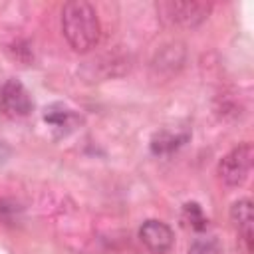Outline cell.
I'll return each instance as SVG.
<instances>
[{"instance_id":"6da1fadb","label":"cell","mask_w":254,"mask_h":254,"mask_svg":"<svg viewBox=\"0 0 254 254\" xmlns=\"http://www.w3.org/2000/svg\"><path fill=\"white\" fill-rule=\"evenodd\" d=\"M62 32L75 52H89L101 36L95 8L85 0H71L62 8Z\"/></svg>"},{"instance_id":"7a4b0ae2","label":"cell","mask_w":254,"mask_h":254,"mask_svg":"<svg viewBox=\"0 0 254 254\" xmlns=\"http://www.w3.org/2000/svg\"><path fill=\"white\" fill-rule=\"evenodd\" d=\"M212 10L210 2H198V0H169V2H159L157 12L159 16L171 24V26H181V28H194L200 22L208 18Z\"/></svg>"},{"instance_id":"3957f363","label":"cell","mask_w":254,"mask_h":254,"mask_svg":"<svg viewBox=\"0 0 254 254\" xmlns=\"http://www.w3.org/2000/svg\"><path fill=\"white\" fill-rule=\"evenodd\" d=\"M252 163H254V147L252 143H242L220 159L216 169L218 179L228 187H240L248 179Z\"/></svg>"},{"instance_id":"277c9868","label":"cell","mask_w":254,"mask_h":254,"mask_svg":"<svg viewBox=\"0 0 254 254\" xmlns=\"http://www.w3.org/2000/svg\"><path fill=\"white\" fill-rule=\"evenodd\" d=\"M34 109L30 91L18 81L8 79L0 89V111L8 117H26Z\"/></svg>"},{"instance_id":"5b68a950","label":"cell","mask_w":254,"mask_h":254,"mask_svg":"<svg viewBox=\"0 0 254 254\" xmlns=\"http://www.w3.org/2000/svg\"><path fill=\"white\" fill-rule=\"evenodd\" d=\"M139 238L153 254L169 252L175 242V234L171 226L165 224L163 220H145L143 226L139 228Z\"/></svg>"},{"instance_id":"8992f818","label":"cell","mask_w":254,"mask_h":254,"mask_svg":"<svg viewBox=\"0 0 254 254\" xmlns=\"http://www.w3.org/2000/svg\"><path fill=\"white\" fill-rule=\"evenodd\" d=\"M230 218L238 226L240 240L244 244V250L250 254L252 252V222H254V208L250 198H240L232 204L230 208Z\"/></svg>"},{"instance_id":"52a82bcc","label":"cell","mask_w":254,"mask_h":254,"mask_svg":"<svg viewBox=\"0 0 254 254\" xmlns=\"http://www.w3.org/2000/svg\"><path fill=\"white\" fill-rule=\"evenodd\" d=\"M44 121L62 133H69L75 127H79L81 117L64 103H52L44 109Z\"/></svg>"},{"instance_id":"ba28073f","label":"cell","mask_w":254,"mask_h":254,"mask_svg":"<svg viewBox=\"0 0 254 254\" xmlns=\"http://www.w3.org/2000/svg\"><path fill=\"white\" fill-rule=\"evenodd\" d=\"M189 133L187 131H173V129H161L153 135L151 139V151L155 155H167V153H173L177 151L181 145H185L189 141Z\"/></svg>"},{"instance_id":"9c48e42d","label":"cell","mask_w":254,"mask_h":254,"mask_svg":"<svg viewBox=\"0 0 254 254\" xmlns=\"http://www.w3.org/2000/svg\"><path fill=\"white\" fill-rule=\"evenodd\" d=\"M183 222L192 230H204L208 226V218L204 216L200 204L196 202H187L183 206Z\"/></svg>"},{"instance_id":"30bf717a","label":"cell","mask_w":254,"mask_h":254,"mask_svg":"<svg viewBox=\"0 0 254 254\" xmlns=\"http://www.w3.org/2000/svg\"><path fill=\"white\" fill-rule=\"evenodd\" d=\"M189 254H220V244L214 238H196L190 244Z\"/></svg>"},{"instance_id":"8fae6325","label":"cell","mask_w":254,"mask_h":254,"mask_svg":"<svg viewBox=\"0 0 254 254\" xmlns=\"http://www.w3.org/2000/svg\"><path fill=\"white\" fill-rule=\"evenodd\" d=\"M10 155H12V149L4 141H0V165H4L10 159Z\"/></svg>"}]
</instances>
